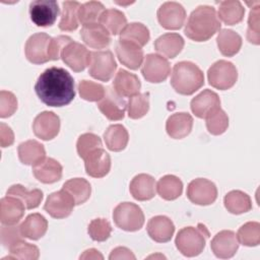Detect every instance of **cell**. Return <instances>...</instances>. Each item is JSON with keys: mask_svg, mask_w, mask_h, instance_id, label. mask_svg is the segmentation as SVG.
I'll use <instances>...</instances> for the list:
<instances>
[{"mask_svg": "<svg viewBox=\"0 0 260 260\" xmlns=\"http://www.w3.org/2000/svg\"><path fill=\"white\" fill-rule=\"evenodd\" d=\"M35 91L45 105L64 107L69 105L75 96L74 80L67 70L53 66L38 77Z\"/></svg>", "mask_w": 260, "mask_h": 260, "instance_id": "obj_1", "label": "cell"}, {"mask_svg": "<svg viewBox=\"0 0 260 260\" xmlns=\"http://www.w3.org/2000/svg\"><path fill=\"white\" fill-rule=\"evenodd\" d=\"M220 21L212 6L200 5L193 10L185 24V35L192 41L205 42L219 28Z\"/></svg>", "mask_w": 260, "mask_h": 260, "instance_id": "obj_2", "label": "cell"}, {"mask_svg": "<svg viewBox=\"0 0 260 260\" xmlns=\"http://www.w3.org/2000/svg\"><path fill=\"white\" fill-rule=\"evenodd\" d=\"M171 84L178 93L190 95L204 84V75L196 64L189 61L178 62L173 68Z\"/></svg>", "mask_w": 260, "mask_h": 260, "instance_id": "obj_3", "label": "cell"}, {"mask_svg": "<svg viewBox=\"0 0 260 260\" xmlns=\"http://www.w3.org/2000/svg\"><path fill=\"white\" fill-rule=\"evenodd\" d=\"M208 237L209 233L202 224H199L198 228L186 226L178 232L175 244L184 256L194 257L203 251Z\"/></svg>", "mask_w": 260, "mask_h": 260, "instance_id": "obj_4", "label": "cell"}, {"mask_svg": "<svg viewBox=\"0 0 260 260\" xmlns=\"http://www.w3.org/2000/svg\"><path fill=\"white\" fill-rule=\"evenodd\" d=\"M113 219L115 224L121 230L135 232L142 228L144 223V214L137 204L122 202L115 207L113 211Z\"/></svg>", "mask_w": 260, "mask_h": 260, "instance_id": "obj_5", "label": "cell"}, {"mask_svg": "<svg viewBox=\"0 0 260 260\" xmlns=\"http://www.w3.org/2000/svg\"><path fill=\"white\" fill-rule=\"evenodd\" d=\"M207 78L212 87L225 90L235 85L238 79V71L232 62L219 60L209 67Z\"/></svg>", "mask_w": 260, "mask_h": 260, "instance_id": "obj_6", "label": "cell"}, {"mask_svg": "<svg viewBox=\"0 0 260 260\" xmlns=\"http://www.w3.org/2000/svg\"><path fill=\"white\" fill-rule=\"evenodd\" d=\"M88 73L101 81H109L117 69V63L110 50L90 52Z\"/></svg>", "mask_w": 260, "mask_h": 260, "instance_id": "obj_7", "label": "cell"}, {"mask_svg": "<svg viewBox=\"0 0 260 260\" xmlns=\"http://www.w3.org/2000/svg\"><path fill=\"white\" fill-rule=\"evenodd\" d=\"M187 197L194 204L209 205L216 200L217 189L213 182L204 178H198L189 183Z\"/></svg>", "mask_w": 260, "mask_h": 260, "instance_id": "obj_8", "label": "cell"}, {"mask_svg": "<svg viewBox=\"0 0 260 260\" xmlns=\"http://www.w3.org/2000/svg\"><path fill=\"white\" fill-rule=\"evenodd\" d=\"M59 14V6L54 0H36L29 4V16L31 21L42 27L55 23Z\"/></svg>", "mask_w": 260, "mask_h": 260, "instance_id": "obj_9", "label": "cell"}, {"mask_svg": "<svg viewBox=\"0 0 260 260\" xmlns=\"http://www.w3.org/2000/svg\"><path fill=\"white\" fill-rule=\"evenodd\" d=\"M141 73L143 77L152 83L165 81L171 73V67L168 60L157 54H148L145 56Z\"/></svg>", "mask_w": 260, "mask_h": 260, "instance_id": "obj_10", "label": "cell"}, {"mask_svg": "<svg viewBox=\"0 0 260 260\" xmlns=\"http://www.w3.org/2000/svg\"><path fill=\"white\" fill-rule=\"evenodd\" d=\"M98 107L111 121L122 120L125 116V110L127 108V103L123 96H121L114 87H107L105 95L101 101L98 102Z\"/></svg>", "mask_w": 260, "mask_h": 260, "instance_id": "obj_11", "label": "cell"}, {"mask_svg": "<svg viewBox=\"0 0 260 260\" xmlns=\"http://www.w3.org/2000/svg\"><path fill=\"white\" fill-rule=\"evenodd\" d=\"M52 38L45 32H38L28 38L24 52L26 59L32 64H44L50 61L48 47Z\"/></svg>", "mask_w": 260, "mask_h": 260, "instance_id": "obj_12", "label": "cell"}, {"mask_svg": "<svg viewBox=\"0 0 260 260\" xmlns=\"http://www.w3.org/2000/svg\"><path fill=\"white\" fill-rule=\"evenodd\" d=\"M157 19L166 29H179L186 19L185 8L178 2H165L157 10Z\"/></svg>", "mask_w": 260, "mask_h": 260, "instance_id": "obj_13", "label": "cell"}, {"mask_svg": "<svg viewBox=\"0 0 260 260\" xmlns=\"http://www.w3.org/2000/svg\"><path fill=\"white\" fill-rule=\"evenodd\" d=\"M75 202L64 189L51 193L44 205V209L54 218H64L70 215Z\"/></svg>", "mask_w": 260, "mask_h": 260, "instance_id": "obj_14", "label": "cell"}, {"mask_svg": "<svg viewBox=\"0 0 260 260\" xmlns=\"http://www.w3.org/2000/svg\"><path fill=\"white\" fill-rule=\"evenodd\" d=\"M63 62L75 72H80L89 64L90 52L77 42H70L62 51Z\"/></svg>", "mask_w": 260, "mask_h": 260, "instance_id": "obj_15", "label": "cell"}, {"mask_svg": "<svg viewBox=\"0 0 260 260\" xmlns=\"http://www.w3.org/2000/svg\"><path fill=\"white\" fill-rule=\"evenodd\" d=\"M32 130L37 137L43 140H51L59 133L60 118L53 112H42L35 118Z\"/></svg>", "mask_w": 260, "mask_h": 260, "instance_id": "obj_16", "label": "cell"}, {"mask_svg": "<svg viewBox=\"0 0 260 260\" xmlns=\"http://www.w3.org/2000/svg\"><path fill=\"white\" fill-rule=\"evenodd\" d=\"M210 247L216 257L226 259L236 254L239 248V241L233 231L224 230L213 237Z\"/></svg>", "mask_w": 260, "mask_h": 260, "instance_id": "obj_17", "label": "cell"}, {"mask_svg": "<svg viewBox=\"0 0 260 260\" xmlns=\"http://www.w3.org/2000/svg\"><path fill=\"white\" fill-rule=\"evenodd\" d=\"M85 172L93 178H103L110 172L111 157L102 147L92 150L84 158Z\"/></svg>", "mask_w": 260, "mask_h": 260, "instance_id": "obj_18", "label": "cell"}, {"mask_svg": "<svg viewBox=\"0 0 260 260\" xmlns=\"http://www.w3.org/2000/svg\"><path fill=\"white\" fill-rule=\"evenodd\" d=\"M190 107L196 117L205 119L216 109L220 108V100L217 93L210 89H205L192 99Z\"/></svg>", "mask_w": 260, "mask_h": 260, "instance_id": "obj_19", "label": "cell"}, {"mask_svg": "<svg viewBox=\"0 0 260 260\" xmlns=\"http://www.w3.org/2000/svg\"><path fill=\"white\" fill-rule=\"evenodd\" d=\"M116 54L119 61L132 70L138 69L143 60L141 47L128 41L120 40L116 44Z\"/></svg>", "mask_w": 260, "mask_h": 260, "instance_id": "obj_20", "label": "cell"}, {"mask_svg": "<svg viewBox=\"0 0 260 260\" xmlns=\"http://www.w3.org/2000/svg\"><path fill=\"white\" fill-rule=\"evenodd\" d=\"M146 230L148 236L153 241L167 243L172 239L175 233V225L168 216L156 215L148 220Z\"/></svg>", "mask_w": 260, "mask_h": 260, "instance_id": "obj_21", "label": "cell"}, {"mask_svg": "<svg viewBox=\"0 0 260 260\" xmlns=\"http://www.w3.org/2000/svg\"><path fill=\"white\" fill-rule=\"evenodd\" d=\"M80 37L88 47L93 49H104L111 43L110 32L98 22L83 25Z\"/></svg>", "mask_w": 260, "mask_h": 260, "instance_id": "obj_22", "label": "cell"}, {"mask_svg": "<svg viewBox=\"0 0 260 260\" xmlns=\"http://www.w3.org/2000/svg\"><path fill=\"white\" fill-rule=\"evenodd\" d=\"M62 166L52 157H45L43 160L32 166V173L37 180L44 184L58 182L62 177Z\"/></svg>", "mask_w": 260, "mask_h": 260, "instance_id": "obj_23", "label": "cell"}, {"mask_svg": "<svg viewBox=\"0 0 260 260\" xmlns=\"http://www.w3.org/2000/svg\"><path fill=\"white\" fill-rule=\"evenodd\" d=\"M23 202L14 197L7 195L0 201V220L2 224H15L24 214Z\"/></svg>", "mask_w": 260, "mask_h": 260, "instance_id": "obj_24", "label": "cell"}, {"mask_svg": "<svg viewBox=\"0 0 260 260\" xmlns=\"http://www.w3.org/2000/svg\"><path fill=\"white\" fill-rule=\"evenodd\" d=\"M193 126V118L188 113H176L171 115L166 123V130L169 136L174 139H181L189 135Z\"/></svg>", "mask_w": 260, "mask_h": 260, "instance_id": "obj_25", "label": "cell"}, {"mask_svg": "<svg viewBox=\"0 0 260 260\" xmlns=\"http://www.w3.org/2000/svg\"><path fill=\"white\" fill-rule=\"evenodd\" d=\"M154 178L147 174L136 175L130 182L129 190L133 198L139 201L150 200L155 195Z\"/></svg>", "mask_w": 260, "mask_h": 260, "instance_id": "obj_26", "label": "cell"}, {"mask_svg": "<svg viewBox=\"0 0 260 260\" xmlns=\"http://www.w3.org/2000/svg\"><path fill=\"white\" fill-rule=\"evenodd\" d=\"M113 87L123 98L132 96L139 93L141 83L135 74L130 73L127 70L120 69L113 81Z\"/></svg>", "mask_w": 260, "mask_h": 260, "instance_id": "obj_27", "label": "cell"}, {"mask_svg": "<svg viewBox=\"0 0 260 260\" xmlns=\"http://www.w3.org/2000/svg\"><path fill=\"white\" fill-rule=\"evenodd\" d=\"M184 48V40L179 34L168 32L154 42V49L167 58H175Z\"/></svg>", "mask_w": 260, "mask_h": 260, "instance_id": "obj_28", "label": "cell"}, {"mask_svg": "<svg viewBox=\"0 0 260 260\" xmlns=\"http://www.w3.org/2000/svg\"><path fill=\"white\" fill-rule=\"evenodd\" d=\"M19 160L27 166H35L46 157L43 144L37 140H27L18 145Z\"/></svg>", "mask_w": 260, "mask_h": 260, "instance_id": "obj_29", "label": "cell"}, {"mask_svg": "<svg viewBox=\"0 0 260 260\" xmlns=\"http://www.w3.org/2000/svg\"><path fill=\"white\" fill-rule=\"evenodd\" d=\"M48 230L47 219L40 213H31L20 224V231L24 238L29 240L41 239Z\"/></svg>", "mask_w": 260, "mask_h": 260, "instance_id": "obj_30", "label": "cell"}, {"mask_svg": "<svg viewBox=\"0 0 260 260\" xmlns=\"http://www.w3.org/2000/svg\"><path fill=\"white\" fill-rule=\"evenodd\" d=\"M216 43L218 50L223 56L232 57L240 51L242 47V38L236 31L223 28L218 32Z\"/></svg>", "mask_w": 260, "mask_h": 260, "instance_id": "obj_31", "label": "cell"}, {"mask_svg": "<svg viewBox=\"0 0 260 260\" xmlns=\"http://www.w3.org/2000/svg\"><path fill=\"white\" fill-rule=\"evenodd\" d=\"M245 8L240 1H222L218 7L217 17L228 25H234L241 22L244 18Z\"/></svg>", "mask_w": 260, "mask_h": 260, "instance_id": "obj_32", "label": "cell"}, {"mask_svg": "<svg viewBox=\"0 0 260 260\" xmlns=\"http://www.w3.org/2000/svg\"><path fill=\"white\" fill-rule=\"evenodd\" d=\"M107 147L112 151L123 150L128 143L129 135L126 128L121 124H114L108 127L104 133Z\"/></svg>", "mask_w": 260, "mask_h": 260, "instance_id": "obj_33", "label": "cell"}, {"mask_svg": "<svg viewBox=\"0 0 260 260\" xmlns=\"http://www.w3.org/2000/svg\"><path fill=\"white\" fill-rule=\"evenodd\" d=\"M224 207L233 214H242L248 212L252 208V201L248 194L240 190L229 192L223 198Z\"/></svg>", "mask_w": 260, "mask_h": 260, "instance_id": "obj_34", "label": "cell"}, {"mask_svg": "<svg viewBox=\"0 0 260 260\" xmlns=\"http://www.w3.org/2000/svg\"><path fill=\"white\" fill-rule=\"evenodd\" d=\"M156 191L162 199L175 200L180 197L183 192V183L174 175H166L158 180Z\"/></svg>", "mask_w": 260, "mask_h": 260, "instance_id": "obj_35", "label": "cell"}, {"mask_svg": "<svg viewBox=\"0 0 260 260\" xmlns=\"http://www.w3.org/2000/svg\"><path fill=\"white\" fill-rule=\"evenodd\" d=\"M62 189L70 194L75 202V205H80L87 201L91 193L90 184L82 178H74L68 180L64 183Z\"/></svg>", "mask_w": 260, "mask_h": 260, "instance_id": "obj_36", "label": "cell"}, {"mask_svg": "<svg viewBox=\"0 0 260 260\" xmlns=\"http://www.w3.org/2000/svg\"><path fill=\"white\" fill-rule=\"evenodd\" d=\"M7 195L14 196L20 199L26 209H32L38 207L43 200V192L40 189L27 190L25 187L19 184L12 185L7 190Z\"/></svg>", "mask_w": 260, "mask_h": 260, "instance_id": "obj_37", "label": "cell"}, {"mask_svg": "<svg viewBox=\"0 0 260 260\" xmlns=\"http://www.w3.org/2000/svg\"><path fill=\"white\" fill-rule=\"evenodd\" d=\"M99 22L112 35L116 36L121 34L124 27L127 25V18L125 14L118 9H106Z\"/></svg>", "mask_w": 260, "mask_h": 260, "instance_id": "obj_38", "label": "cell"}, {"mask_svg": "<svg viewBox=\"0 0 260 260\" xmlns=\"http://www.w3.org/2000/svg\"><path fill=\"white\" fill-rule=\"evenodd\" d=\"M81 4L77 1H64L59 28L64 31H72L78 27V9Z\"/></svg>", "mask_w": 260, "mask_h": 260, "instance_id": "obj_39", "label": "cell"}, {"mask_svg": "<svg viewBox=\"0 0 260 260\" xmlns=\"http://www.w3.org/2000/svg\"><path fill=\"white\" fill-rule=\"evenodd\" d=\"M150 39L148 28L140 22H132L127 24L120 34V40L132 42L139 47L145 46Z\"/></svg>", "mask_w": 260, "mask_h": 260, "instance_id": "obj_40", "label": "cell"}, {"mask_svg": "<svg viewBox=\"0 0 260 260\" xmlns=\"http://www.w3.org/2000/svg\"><path fill=\"white\" fill-rule=\"evenodd\" d=\"M105 10V6L99 1L83 3L78 9V20L83 25L96 23Z\"/></svg>", "mask_w": 260, "mask_h": 260, "instance_id": "obj_41", "label": "cell"}, {"mask_svg": "<svg viewBox=\"0 0 260 260\" xmlns=\"http://www.w3.org/2000/svg\"><path fill=\"white\" fill-rule=\"evenodd\" d=\"M239 243L244 246L254 247L260 243V223L257 221H249L243 224L237 234Z\"/></svg>", "mask_w": 260, "mask_h": 260, "instance_id": "obj_42", "label": "cell"}, {"mask_svg": "<svg viewBox=\"0 0 260 260\" xmlns=\"http://www.w3.org/2000/svg\"><path fill=\"white\" fill-rule=\"evenodd\" d=\"M127 110L131 119H140L145 116L149 110V93H137L130 96Z\"/></svg>", "mask_w": 260, "mask_h": 260, "instance_id": "obj_43", "label": "cell"}, {"mask_svg": "<svg viewBox=\"0 0 260 260\" xmlns=\"http://www.w3.org/2000/svg\"><path fill=\"white\" fill-rule=\"evenodd\" d=\"M206 128L212 135H220L229 127V117L220 108L216 109L206 118Z\"/></svg>", "mask_w": 260, "mask_h": 260, "instance_id": "obj_44", "label": "cell"}, {"mask_svg": "<svg viewBox=\"0 0 260 260\" xmlns=\"http://www.w3.org/2000/svg\"><path fill=\"white\" fill-rule=\"evenodd\" d=\"M40 256L39 248L35 245L20 241L13 245L9 249L8 259H26V260H36Z\"/></svg>", "mask_w": 260, "mask_h": 260, "instance_id": "obj_45", "label": "cell"}, {"mask_svg": "<svg viewBox=\"0 0 260 260\" xmlns=\"http://www.w3.org/2000/svg\"><path fill=\"white\" fill-rule=\"evenodd\" d=\"M78 91L83 100L88 102H99L105 95L106 88L100 83L82 80L78 84Z\"/></svg>", "mask_w": 260, "mask_h": 260, "instance_id": "obj_46", "label": "cell"}, {"mask_svg": "<svg viewBox=\"0 0 260 260\" xmlns=\"http://www.w3.org/2000/svg\"><path fill=\"white\" fill-rule=\"evenodd\" d=\"M100 147H102V140L96 134L84 133L81 134L77 139V153L83 159L87 156L88 153Z\"/></svg>", "mask_w": 260, "mask_h": 260, "instance_id": "obj_47", "label": "cell"}, {"mask_svg": "<svg viewBox=\"0 0 260 260\" xmlns=\"http://www.w3.org/2000/svg\"><path fill=\"white\" fill-rule=\"evenodd\" d=\"M87 232L93 241L104 242L110 238L112 233V226L107 219L95 218L89 222Z\"/></svg>", "mask_w": 260, "mask_h": 260, "instance_id": "obj_48", "label": "cell"}, {"mask_svg": "<svg viewBox=\"0 0 260 260\" xmlns=\"http://www.w3.org/2000/svg\"><path fill=\"white\" fill-rule=\"evenodd\" d=\"M22 234L20 225L15 224H2L1 226V244L4 248L10 249L16 243L22 241Z\"/></svg>", "mask_w": 260, "mask_h": 260, "instance_id": "obj_49", "label": "cell"}, {"mask_svg": "<svg viewBox=\"0 0 260 260\" xmlns=\"http://www.w3.org/2000/svg\"><path fill=\"white\" fill-rule=\"evenodd\" d=\"M247 40L254 44L259 45L260 43V32H259V3L252 7L249 19H248V30H247Z\"/></svg>", "mask_w": 260, "mask_h": 260, "instance_id": "obj_50", "label": "cell"}, {"mask_svg": "<svg viewBox=\"0 0 260 260\" xmlns=\"http://www.w3.org/2000/svg\"><path fill=\"white\" fill-rule=\"evenodd\" d=\"M17 109V100L15 95L6 90L0 92V117L7 118L14 114Z\"/></svg>", "mask_w": 260, "mask_h": 260, "instance_id": "obj_51", "label": "cell"}, {"mask_svg": "<svg viewBox=\"0 0 260 260\" xmlns=\"http://www.w3.org/2000/svg\"><path fill=\"white\" fill-rule=\"evenodd\" d=\"M70 42H72V40L68 36H58L56 38H53L50 41V44L48 47V55L50 60H58L61 57V53L63 49Z\"/></svg>", "mask_w": 260, "mask_h": 260, "instance_id": "obj_52", "label": "cell"}, {"mask_svg": "<svg viewBox=\"0 0 260 260\" xmlns=\"http://www.w3.org/2000/svg\"><path fill=\"white\" fill-rule=\"evenodd\" d=\"M14 141L13 131L4 123L0 124V143L2 147L10 146Z\"/></svg>", "mask_w": 260, "mask_h": 260, "instance_id": "obj_53", "label": "cell"}, {"mask_svg": "<svg viewBox=\"0 0 260 260\" xmlns=\"http://www.w3.org/2000/svg\"><path fill=\"white\" fill-rule=\"evenodd\" d=\"M109 259L110 260H113V259H135V256L128 248L117 247L111 252Z\"/></svg>", "mask_w": 260, "mask_h": 260, "instance_id": "obj_54", "label": "cell"}, {"mask_svg": "<svg viewBox=\"0 0 260 260\" xmlns=\"http://www.w3.org/2000/svg\"><path fill=\"white\" fill-rule=\"evenodd\" d=\"M80 259H103V255L95 249H88L80 255Z\"/></svg>", "mask_w": 260, "mask_h": 260, "instance_id": "obj_55", "label": "cell"}]
</instances>
